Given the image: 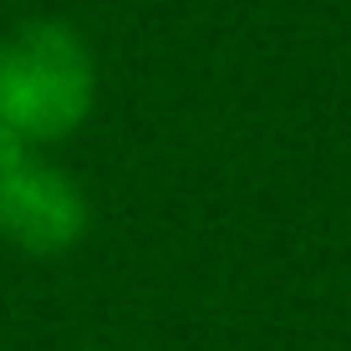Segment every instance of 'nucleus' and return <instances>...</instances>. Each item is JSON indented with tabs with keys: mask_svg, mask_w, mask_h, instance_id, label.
I'll list each match as a JSON object with an SVG mask.
<instances>
[{
	"mask_svg": "<svg viewBox=\"0 0 351 351\" xmlns=\"http://www.w3.org/2000/svg\"><path fill=\"white\" fill-rule=\"evenodd\" d=\"M97 107V62L77 26L31 16L0 36V128L31 148L71 138Z\"/></svg>",
	"mask_w": 351,
	"mask_h": 351,
	"instance_id": "obj_1",
	"label": "nucleus"
},
{
	"mask_svg": "<svg viewBox=\"0 0 351 351\" xmlns=\"http://www.w3.org/2000/svg\"><path fill=\"white\" fill-rule=\"evenodd\" d=\"M92 224L87 193L66 168L36 158H16L0 168V239L21 255H66L82 245Z\"/></svg>",
	"mask_w": 351,
	"mask_h": 351,
	"instance_id": "obj_2",
	"label": "nucleus"
},
{
	"mask_svg": "<svg viewBox=\"0 0 351 351\" xmlns=\"http://www.w3.org/2000/svg\"><path fill=\"white\" fill-rule=\"evenodd\" d=\"M87 351H92V346H87Z\"/></svg>",
	"mask_w": 351,
	"mask_h": 351,
	"instance_id": "obj_3",
	"label": "nucleus"
}]
</instances>
